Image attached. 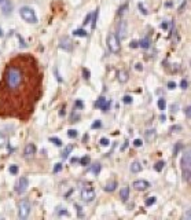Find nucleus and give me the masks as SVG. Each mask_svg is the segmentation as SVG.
I'll return each instance as SVG.
<instances>
[{
	"label": "nucleus",
	"instance_id": "obj_1",
	"mask_svg": "<svg viewBox=\"0 0 191 220\" xmlns=\"http://www.w3.org/2000/svg\"><path fill=\"white\" fill-rule=\"evenodd\" d=\"M22 72L17 68H13V66H8L4 72V83L7 85V88L10 89H15L18 88L22 83Z\"/></svg>",
	"mask_w": 191,
	"mask_h": 220
},
{
	"label": "nucleus",
	"instance_id": "obj_2",
	"mask_svg": "<svg viewBox=\"0 0 191 220\" xmlns=\"http://www.w3.org/2000/svg\"><path fill=\"white\" fill-rule=\"evenodd\" d=\"M190 164H191V157H190V150L183 154L181 157V172H183V180L190 183V176H191V169H190Z\"/></svg>",
	"mask_w": 191,
	"mask_h": 220
},
{
	"label": "nucleus",
	"instance_id": "obj_3",
	"mask_svg": "<svg viewBox=\"0 0 191 220\" xmlns=\"http://www.w3.org/2000/svg\"><path fill=\"white\" fill-rule=\"evenodd\" d=\"M106 43H107V48H109L113 54L120 52L121 44H120V39H118V36H117L116 33H109V35H107V39H106Z\"/></svg>",
	"mask_w": 191,
	"mask_h": 220
},
{
	"label": "nucleus",
	"instance_id": "obj_4",
	"mask_svg": "<svg viewBox=\"0 0 191 220\" xmlns=\"http://www.w3.org/2000/svg\"><path fill=\"white\" fill-rule=\"evenodd\" d=\"M19 15L22 17V19L29 24H37V15H36L35 10L32 7H22L19 10Z\"/></svg>",
	"mask_w": 191,
	"mask_h": 220
},
{
	"label": "nucleus",
	"instance_id": "obj_5",
	"mask_svg": "<svg viewBox=\"0 0 191 220\" xmlns=\"http://www.w3.org/2000/svg\"><path fill=\"white\" fill-rule=\"evenodd\" d=\"M30 209H32V205L29 202L28 199H22L21 202L18 204V216L19 219H26L30 213Z\"/></svg>",
	"mask_w": 191,
	"mask_h": 220
},
{
	"label": "nucleus",
	"instance_id": "obj_6",
	"mask_svg": "<svg viewBox=\"0 0 191 220\" xmlns=\"http://www.w3.org/2000/svg\"><path fill=\"white\" fill-rule=\"evenodd\" d=\"M95 197H96V194H95V191H94V188L85 187L81 190V198L84 202H87V204L92 202V201L95 199Z\"/></svg>",
	"mask_w": 191,
	"mask_h": 220
},
{
	"label": "nucleus",
	"instance_id": "obj_7",
	"mask_svg": "<svg viewBox=\"0 0 191 220\" xmlns=\"http://www.w3.org/2000/svg\"><path fill=\"white\" fill-rule=\"evenodd\" d=\"M28 187H29L28 178H21L17 182V185H15V191H17L18 194H24V193L28 190Z\"/></svg>",
	"mask_w": 191,
	"mask_h": 220
},
{
	"label": "nucleus",
	"instance_id": "obj_8",
	"mask_svg": "<svg viewBox=\"0 0 191 220\" xmlns=\"http://www.w3.org/2000/svg\"><path fill=\"white\" fill-rule=\"evenodd\" d=\"M36 145L35 143H28L25 146V149H24V157L25 158H32L33 156L36 154Z\"/></svg>",
	"mask_w": 191,
	"mask_h": 220
},
{
	"label": "nucleus",
	"instance_id": "obj_9",
	"mask_svg": "<svg viewBox=\"0 0 191 220\" xmlns=\"http://www.w3.org/2000/svg\"><path fill=\"white\" fill-rule=\"evenodd\" d=\"M132 186H133V188L135 190H138V191H145V190H147V188L150 187V183L147 180L140 179V180H135Z\"/></svg>",
	"mask_w": 191,
	"mask_h": 220
},
{
	"label": "nucleus",
	"instance_id": "obj_10",
	"mask_svg": "<svg viewBox=\"0 0 191 220\" xmlns=\"http://www.w3.org/2000/svg\"><path fill=\"white\" fill-rule=\"evenodd\" d=\"M59 48H62L65 51H72L73 50V43L69 37H62L59 40Z\"/></svg>",
	"mask_w": 191,
	"mask_h": 220
},
{
	"label": "nucleus",
	"instance_id": "obj_11",
	"mask_svg": "<svg viewBox=\"0 0 191 220\" xmlns=\"http://www.w3.org/2000/svg\"><path fill=\"white\" fill-rule=\"evenodd\" d=\"M110 106V102H107L103 96H100L99 99H98V102H96V107H99V109H102L103 111H106L107 109H109Z\"/></svg>",
	"mask_w": 191,
	"mask_h": 220
},
{
	"label": "nucleus",
	"instance_id": "obj_12",
	"mask_svg": "<svg viewBox=\"0 0 191 220\" xmlns=\"http://www.w3.org/2000/svg\"><path fill=\"white\" fill-rule=\"evenodd\" d=\"M128 78H129V75H128V72L127 70H118L117 72V80L120 83H127L128 81Z\"/></svg>",
	"mask_w": 191,
	"mask_h": 220
},
{
	"label": "nucleus",
	"instance_id": "obj_13",
	"mask_svg": "<svg viewBox=\"0 0 191 220\" xmlns=\"http://www.w3.org/2000/svg\"><path fill=\"white\" fill-rule=\"evenodd\" d=\"M118 33H120V39H124L127 36V22L125 21H120V24H118Z\"/></svg>",
	"mask_w": 191,
	"mask_h": 220
},
{
	"label": "nucleus",
	"instance_id": "obj_14",
	"mask_svg": "<svg viewBox=\"0 0 191 220\" xmlns=\"http://www.w3.org/2000/svg\"><path fill=\"white\" fill-rule=\"evenodd\" d=\"M120 198L122 202H125L128 198H129V187H122L120 190Z\"/></svg>",
	"mask_w": 191,
	"mask_h": 220
},
{
	"label": "nucleus",
	"instance_id": "obj_15",
	"mask_svg": "<svg viewBox=\"0 0 191 220\" xmlns=\"http://www.w3.org/2000/svg\"><path fill=\"white\" fill-rule=\"evenodd\" d=\"M0 7L3 8L4 14H8V11L11 10V4L8 3V0H0Z\"/></svg>",
	"mask_w": 191,
	"mask_h": 220
},
{
	"label": "nucleus",
	"instance_id": "obj_16",
	"mask_svg": "<svg viewBox=\"0 0 191 220\" xmlns=\"http://www.w3.org/2000/svg\"><path fill=\"white\" fill-rule=\"evenodd\" d=\"M145 135H146V139H147L149 142H151V140H154V139H156L157 132H156V129H147Z\"/></svg>",
	"mask_w": 191,
	"mask_h": 220
},
{
	"label": "nucleus",
	"instance_id": "obj_17",
	"mask_svg": "<svg viewBox=\"0 0 191 220\" xmlns=\"http://www.w3.org/2000/svg\"><path fill=\"white\" fill-rule=\"evenodd\" d=\"M142 171V164L138 162V161H135V162L131 164V172H133V173H139Z\"/></svg>",
	"mask_w": 191,
	"mask_h": 220
},
{
	"label": "nucleus",
	"instance_id": "obj_18",
	"mask_svg": "<svg viewBox=\"0 0 191 220\" xmlns=\"http://www.w3.org/2000/svg\"><path fill=\"white\" fill-rule=\"evenodd\" d=\"M73 35L77 36V37H87V35H88V33L85 32L84 29H76L74 32H73Z\"/></svg>",
	"mask_w": 191,
	"mask_h": 220
},
{
	"label": "nucleus",
	"instance_id": "obj_19",
	"mask_svg": "<svg viewBox=\"0 0 191 220\" xmlns=\"http://www.w3.org/2000/svg\"><path fill=\"white\" fill-rule=\"evenodd\" d=\"M116 187H117V183L113 180V182H110V183H107L106 187H105V190H106V191H114Z\"/></svg>",
	"mask_w": 191,
	"mask_h": 220
},
{
	"label": "nucleus",
	"instance_id": "obj_20",
	"mask_svg": "<svg viewBox=\"0 0 191 220\" xmlns=\"http://www.w3.org/2000/svg\"><path fill=\"white\" fill-rule=\"evenodd\" d=\"M89 171H91L92 173H95V175H98L100 172V164H94L91 168H89Z\"/></svg>",
	"mask_w": 191,
	"mask_h": 220
},
{
	"label": "nucleus",
	"instance_id": "obj_21",
	"mask_svg": "<svg viewBox=\"0 0 191 220\" xmlns=\"http://www.w3.org/2000/svg\"><path fill=\"white\" fill-rule=\"evenodd\" d=\"M72 150H73V146H67L66 149H65V151L62 153V158H63V160H66L67 157H69V154H70Z\"/></svg>",
	"mask_w": 191,
	"mask_h": 220
},
{
	"label": "nucleus",
	"instance_id": "obj_22",
	"mask_svg": "<svg viewBox=\"0 0 191 220\" xmlns=\"http://www.w3.org/2000/svg\"><path fill=\"white\" fill-rule=\"evenodd\" d=\"M139 46H140L142 48H149V47H150L149 39H142L140 41H139Z\"/></svg>",
	"mask_w": 191,
	"mask_h": 220
},
{
	"label": "nucleus",
	"instance_id": "obj_23",
	"mask_svg": "<svg viewBox=\"0 0 191 220\" xmlns=\"http://www.w3.org/2000/svg\"><path fill=\"white\" fill-rule=\"evenodd\" d=\"M157 105H158V109H159V110H165L166 102H165V99H164V98H159L158 102H157Z\"/></svg>",
	"mask_w": 191,
	"mask_h": 220
},
{
	"label": "nucleus",
	"instance_id": "obj_24",
	"mask_svg": "<svg viewBox=\"0 0 191 220\" xmlns=\"http://www.w3.org/2000/svg\"><path fill=\"white\" fill-rule=\"evenodd\" d=\"M157 202V198L156 197H149V198L146 199V206H151V205H154V204Z\"/></svg>",
	"mask_w": 191,
	"mask_h": 220
},
{
	"label": "nucleus",
	"instance_id": "obj_25",
	"mask_svg": "<svg viewBox=\"0 0 191 220\" xmlns=\"http://www.w3.org/2000/svg\"><path fill=\"white\" fill-rule=\"evenodd\" d=\"M164 167H165V162L164 161H159V162L156 164V167H154V169L157 171V172H161V171L164 169Z\"/></svg>",
	"mask_w": 191,
	"mask_h": 220
},
{
	"label": "nucleus",
	"instance_id": "obj_26",
	"mask_svg": "<svg viewBox=\"0 0 191 220\" xmlns=\"http://www.w3.org/2000/svg\"><path fill=\"white\" fill-rule=\"evenodd\" d=\"M50 142H52L57 147H60V146H62V140H60L59 138H50Z\"/></svg>",
	"mask_w": 191,
	"mask_h": 220
},
{
	"label": "nucleus",
	"instance_id": "obj_27",
	"mask_svg": "<svg viewBox=\"0 0 191 220\" xmlns=\"http://www.w3.org/2000/svg\"><path fill=\"white\" fill-rule=\"evenodd\" d=\"M77 135H78V132H77V129H69V131H67V136H69V138H77Z\"/></svg>",
	"mask_w": 191,
	"mask_h": 220
},
{
	"label": "nucleus",
	"instance_id": "obj_28",
	"mask_svg": "<svg viewBox=\"0 0 191 220\" xmlns=\"http://www.w3.org/2000/svg\"><path fill=\"white\" fill-rule=\"evenodd\" d=\"M89 161H91V158H89L88 156H85V157H83L81 160H80V164H81V165H88Z\"/></svg>",
	"mask_w": 191,
	"mask_h": 220
},
{
	"label": "nucleus",
	"instance_id": "obj_29",
	"mask_svg": "<svg viewBox=\"0 0 191 220\" xmlns=\"http://www.w3.org/2000/svg\"><path fill=\"white\" fill-rule=\"evenodd\" d=\"M100 127H102V123H100V120H96L95 123H92V125H91L92 129H96V128H100Z\"/></svg>",
	"mask_w": 191,
	"mask_h": 220
},
{
	"label": "nucleus",
	"instance_id": "obj_30",
	"mask_svg": "<svg viewBox=\"0 0 191 220\" xmlns=\"http://www.w3.org/2000/svg\"><path fill=\"white\" fill-rule=\"evenodd\" d=\"M122 102L127 103V105H129V103H132V96L131 95H125L124 98H122Z\"/></svg>",
	"mask_w": 191,
	"mask_h": 220
},
{
	"label": "nucleus",
	"instance_id": "obj_31",
	"mask_svg": "<svg viewBox=\"0 0 191 220\" xmlns=\"http://www.w3.org/2000/svg\"><path fill=\"white\" fill-rule=\"evenodd\" d=\"M109 139L107 138H102L100 139V146H103V147H106V146H109Z\"/></svg>",
	"mask_w": 191,
	"mask_h": 220
},
{
	"label": "nucleus",
	"instance_id": "obj_32",
	"mask_svg": "<svg viewBox=\"0 0 191 220\" xmlns=\"http://www.w3.org/2000/svg\"><path fill=\"white\" fill-rule=\"evenodd\" d=\"M180 87H181L183 89H187V87H188V81L186 80V78H183V80L180 81Z\"/></svg>",
	"mask_w": 191,
	"mask_h": 220
},
{
	"label": "nucleus",
	"instance_id": "obj_33",
	"mask_svg": "<svg viewBox=\"0 0 191 220\" xmlns=\"http://www.w3.org/2000/svg\"><path fill=\"white\" fill-rule=\"evenodd\" d=\"M10 173H13V175L18 173V167H17V165H11V167H10Z\"/></svg>",
	"mask_w": 191,
	"mask_h": 220
},
{
	"label": "nucleus",
	"instance_id": "obj_34",
	"mask_svg": "<svg viewBox=\"0 0 191 220\" xmlns=\"http://www.w3.org/2000/svg\"><path fill=\"white\" fill-rule=\"evenodd\" d=\"M4 145H6V136L0 132V147H3Z\"/></svg>",
	"mask_w": 191,
	"mask_h": 220
},
{
	"label": "nucleus",
	"instance_id": "obj_35",
	"mask_svg": "<svg viewBox=\"0 0 191 220\" xmlns=\"http://www.w3.org/2000/svg\"><path fill=\"white\" fill-rule=\"evenodd\" d=\"M83 75H84L85 80H89V76H91V73H89L88 69H83Z\"/></svg>",
	"mask_w": 191,
	"mask_h": 220
},
{
	"label": "nucleus",
	"instance_id": "obj_36",
	"mask_svg": "<svg viewBox=\"0 0 191 220\" xmlns=\"http://www.w3.org/2000/svg\"><path fill=\"white\" fill-rule=\"evenodd\" d=\"M138 6H139V10H140V11H142V13H143V14H145V15H147V14H149V11L146 10V8H145V6H143V4H142V3H139Z\"/></svg>",
	"mask_w": 191,
	"mask_h": 220
},
{
	"label": "nucleus",
	"instance_id": "obj_37",
	"mask_svg": "<svg viewBox=\"0 0 191 220\" xmlns=\"http://www.w3.org/2000/svg\"><path fill=\"white\" fill-rule=\"evenodd\" d=\"M142 145H143V142H142L140 139H135V140H133V146H135V147H140Z\"/></svg>",
	"mask_w": 191,
	"mask_h": 220
},
{
	"label": "nucleus",
	"instance_id": "obj_38",
	"mask_svg": "<svg viewBox=\"0 0 191 220\" xmlns=\"http://www.w3.org/2000/svg\"><path fill=\"white\" fill-rule=\"evenodd\" d=\"M91 19H92V14H88L87 17H85V19H84V24H85V25H88L89 22H91Z\"/></svg>",
	"mask_w": 191,
	"mask_h": 220
},
{
	"label": "nucleus",
	"instance_id": "obj_39",
	"mask_svg": "<svg viewBox=\"0 0 191 220\" xmlns=\"http://www.w3.org/2000/svg\"><path fill=\"white\" fill-rule=\"evenodd\" d=\"M168 88H169V89H175V88H176V83H175V81H169V83H168Z\"/></svg>",
	"mask_w": 191,
	"mask_h": 220
},
{
	"label": "nucleus",
	"instance_id": "obj_40",
	"mask_svg": "<svg viewBox=\"0 0 191 220\" xmlns=\"http://www.w3.org/2000/svg\"><path fill=\"white\" fill-rule=\"evenodd\" d=\"M60 169H62V164H57V167L54 168V172L57 173V172H59Z\"/></svg>",
	"mask_w": 191,
	"mask_h": 220
},
{
	"label": "nucleus",
	"instance_id": "obj_41",
	"mask_svg": "<svg viewBox=\"0 0 191 220\" xmlns=\"http://www.w3.org/2000/svg\"><path fill=\"white\" fill-rule=\"evenodd\" d=\"M54 72H55V76H57V80H58V81H59V83H62V78H60L59 73H58V69L55 68V70H54Z\"/></svg>",
	"mask_w": 191,
	"mask_h": 220
},
{
	"label": "nucleus",
	"instance_id": "obj_42",
	"mask_svg": "<svg viewBox=\"0 0 191 220\" xmlns=\"http://www.w3.org/2000/svg\"><path fill=\"white\" fill-rule=\"evenodd\" d=\"M184 114H186V117L190 118V106L186 107V110H184Z\"/></svg>",
	"mask_w": 191,
	"mask_h": 220
},
{
	"label": "nucleus",
	"instance_id": "obj_43",
	"mask_svg": "<svg viewBox=\"0 0 191 220\" xmlns=\"http://www.w3.org/2000/svg\"><path fill=\"white\" fill-rule=\"evenodd\" d=\"M129 46H131L132 48H136V47H139V43H138V41H135V40H133V41H131V44H129Z\"/></svg>",
	"mask_w": 191,
	"mask_h": 220
},
{
	"label": "nucleus",
	"instance_id": "obj_44",
	"mask_svg": "<svg viewBox=\"0 0 191 220\" xmlns=\"http://www.w3.org/2000/svg\"><path fill=\"white\" fill-rule=\"evenodd\" d=\"M176 109H177V105H172V106H170V111H172V113H175Z\"/></svg>",
	"mask_w": 191,
	"mask_h": 220
},
{
	"label": "nucleus",
	"instance_id": "obj_45",
	"mask_svg": "<svg viewBox=\"0 0 191 220\" xmlns=\"http://www.w3.org/2000/svg\"><path fill=\"white\" fill-rule=\"evenodd\" d=\"M76 106H77V107H83V102H81V100H77V102H76Z\"/></svg>",
	"mask_w": 191,
	"mask_h": 220
},
{
	"label": "nucleus",
	"instance_id": "obj_46",
	"mask_svg": "<svg viewBox=\"0 0 191 220\" xmlns=\"http://www.w3.org/2000/svg\"><path fill=\"white\" fill-rule=\"evenodd\" d=\"M161 28H162V29L168 28V22H164V24H161Z\"/></svg>",
	"mask_w": 191,
	"mask_h": 220
},
{
	"label": "nucleus",
	"instance_id": "obj_47",
	"mask_svg": "<svg viewBox=\"0 0 191 220\" xmlns=\"http://www.w3.org/2000/svg\"><path fill=\"white\" fill-rule=\"evenodd\" d=\"M142 69H143V68H142V65L140 63H136V70H142Z\"/></svg>",
	"mask_w": 191,
	"mask_h": 220
},
{
	"label": "nucleus",
	"instance_id": "obj_48",
	"mask_svg": "<svg viewBox=\"0 0 191 220\" xmlns=\"http://www.w3.org/2000/svg\"><path fill=\"white\" fill-rule=\"evenodd\" d=\"M70 161H72V164H76V162H77V161H78V160H77V158H72V160H70Z\"/></svg>",
	"mask_w": 191,
	"mask_h": 220
},
{
	"label": "nucleus",
	"instance_id": "obj_49",
	"mask_svg": "<svg viewBox=\"0 0 191 220\" xmlns=\"http://www.w3.org/2000/svg\"><path fill=\"white\" fill-rule=\"evenodd\" d=\"M1 36H3V29L0 28V37H1Z\"/></svg>",
	"mask_w": 191,
	"mask_h": 220
}]
</instances>
